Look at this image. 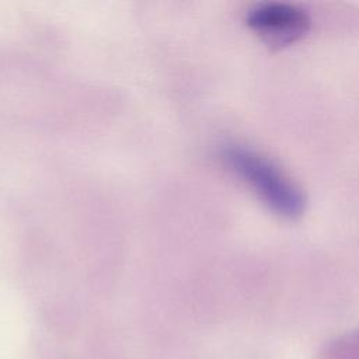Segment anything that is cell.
Masks as SVG:
<instances>
[{
    "mask_svg": "<svg viewBox=\"0 0 359 359\" xmlns=\"http://www.w3.org/2000/svg\"><path fill=\"white\" fill-rule=\"evenodd\" d=\"M229 167L258 195L276 215L287 219L299 217L304 210L302 189L266 156L245 147L224 150Z\"/></svg>",
    "mask_w": 359,
    "mask_h": 359,
    "instance_id": "6da1fadb",
    "label": "cell"
},
{
    "mask_svg": "<svg viewBox=\"0 0 359 359\" xmlns=\"http://www.w3.org/2000/svg\"><path fill=\"white\" fill-rule=\"evenodd\" d=\"M248 27L269 48L280 49L300 41L310 29L309 14L287 3H261L247 14Z\"/></svg>",
    "mask_w": 359,
    "mask_h": 359,
    "instance_id": "7a4b0ae2",
    "label": "cell"
},
{
    "mask_svg": "<svg viewBox=\"0 0 359 359\" xmlns=\"http://www.w3.org/2000/svg\"><path fill=\"white\" fill-rule=\"evenodd\" d=\"M321 359H359V330L330 342L324 348Z\"/></svg>",
    "mask_w": 359,
    "mask_h": 359,
    "instance_id": "3957f363",
    "label": "cell"
}]
</instances>
